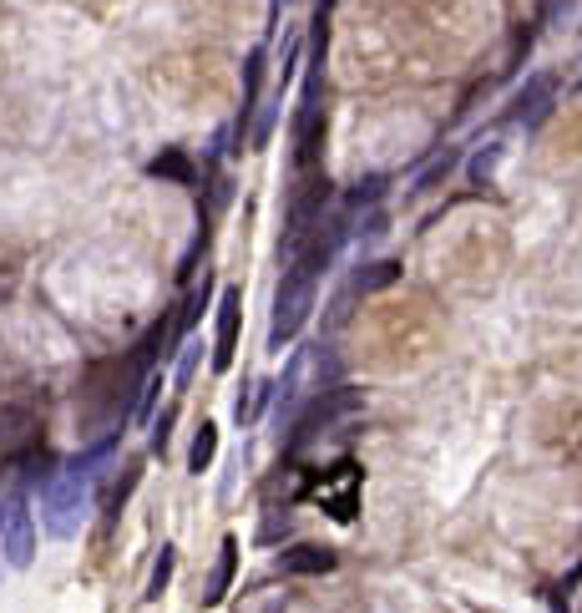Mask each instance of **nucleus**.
<instances>
[{
    "mask_svg": "<svg viewBox=\"0 0 582 613\" xmlns=\"http://www.w3.org/2000/svg\"><path fill=\"white\" fill-rule=\"evenodd\" d=\"M87 512H92V492H87V477L81 472L66 467V472H51L41 482V522H46L51 538H76Z\"/></svg>",
    "mask_w": 582,
    "mask_h": 613,
    "instance_id": "f257e3e1",
    "label": "nucleus"
},
{
    "mask_svg": "<svg viewBox=\"0 0 582 613\" xmlns=\"http://www.w3.org/2000/svg\"><path fill=\"white\" fill-rule=\"evenodd\" d=\"M0 553H6L11 568H31L36 563V517H31L21 492H11L6 502H0Z\"/></svg>",
    "mask_w": 582,
    "mask_h": 613,
    "instance_id": "f03ea898",
    "label": "nucleus"
},
{
    "mask_svg": "<svg viewBox=\"0 0 582 613\" xmlns=\"http://www.w3.org/2000/svg\"><path fill=\"white\" fill-rule=\"evenodd\" d=\"M324 203H329V178H324V173H314V178L294 193V203H289V249H294V254L304 249L309 228H319V223H324Z\"/></svg>",
    "mask_w": 582,
    "mask_h": 613,
    "instance_id": "7ed1b4c3",
    "label": "nucleus"
},
{
    "mask_svg": "<svg viewBox=\"0 0 582 613\" xmlns=\"http://www.w3.org/2000/svg\"><path fill=\"white\" fill-rule=\"evenodd\" d=\"M319 142H324V107H319V71H309V92L299 102V117H294V158L299 168H309L319 158Z\"/></svg>",
    "mask_w": 582,
    "mask_h": 613,
    "instance_id": "20e7f679",
    "label": "nucleus"
},
{
    "mask_svg": "<svg viewBox=\"0 0 582 613\" xmlns=\"http://www.w3.org/2000/svg\"><path fill=\"white\" fill-rule=\"evenodd\" d=\"M238 325H243V289H223L218 299V330H213V370H228L238 355Z\"/></svg>",
    "mask_w": 582,
    "mask_h": 613,
    "instance_id": "39448f33",
    "label": "nucleus"
},
{
    "mask_svg": "<svg viewBox=\"0 0 582 613\" xmlns=\"http://www.w3.org/2000/svg\"><path fill=\"white\" fill-rule=\"evenodd\" d=\"M36 446H41V436H36V416L31 411H21V406L0 411V456H11V462H31Z\"/></svg>",
    "mask_w": 582,
    "mask_h": 613,
    "instance_id": "423d86ee",
    "label": "nucleus"
},
{
    "mask_svg": "<svg viewBox=\"0 0 582 613\" xmlns=\"http://www.w3.org/2000/svg\"><path fill=\"white\" fill-rule=\"evenodd\" d=\"M335 548H319V543H294L279 553V573H294V578H319V573H335Z\"/></svg>",
    "mask_w": 582,
    "mask_h": 613,
    "instance_id": "0eeeda50",
    "label": "nucleus"
},
{
    "mask_svg": "<svg viewBox=\"0 0 582 613\" xmlns=\"http://www.w3.org/2000/svg\"><path fill=\"white\" fill-rule=\"evenodd\" d=\"M552 97H557V82H552V76H532V82L517 92V122L522 127H542L547 122V112H552Z\"/></svg>",
    "mask_w": 582,
    "mask_h": 613,
    "instance_id": "6e6552de",
    "label": "nucleus"
},
{
    "mask_svg": "<svg viewBox=\"0 0 582 613\" xmlns=\"http://www.w3.org/2000/svg\"><path fill=\"white\" fill-rule=\"evenodd\" d=\"M233 573H238V538H223V543H218V563H213V573H208V583H203V608H218V603L228 598Z\"/></svg>",
    "mask_w": 582,
    "mask_h": 613,
    "instance_id": "1a4fd4ad",
    "label": "nucleus"
},
{
    "mask_svg": "<svg viewBox=\"0 0 582 613\" xmlns=\"http://www.w3.org/2000/svg\"><path fill=\"white\" fill-rule=\"evenodd\" d=\"M259 82H264V46H254L243 56V107H238V122H233V137L243 142L248 132V117L259 112Z\"/></svg>",
    "mask_w": 582,
    "mask_h": 613,
    "instance_id": "9d476101",
    "label": "nucleus"
},
{
    "mask_svg": "<svg viewBox=\"0 0 582 613\" xmlns=\"http://www.w3.org/2000/svg\"><path fill=\"white\" fill-rule=\"evenodd\" d=\"M147 173H152V178H162V183H178V188H193V183H198L193 158H188V152H178V147L157 152V158L147 163Z\"/></svg>",
    "mask_w": 582,
    "mask_h": 613,
    "instance_id": "9b49d317",
    "label": "nucleus"
},
{
    "mask_svg": "<svg viewBox=\"0 0 582 613\" xmlns=\"http://www.w3.org/2000/svg\"><path fill=\"white\" fill-rule=\"evenodd\" d=\"M213 456H218V426H213V421H203V426H198V436H193V451H188V472H193V477H203V472L213 467Z\"/></svg>",
    "mask_w": 582,
    "mask_h": 613,
    "instance_id": "f8f14e48",
    "label": "nucleus"
},
{
    "mask_svg": "<svg viewBox=\"0 0 582 613\" xmlns=\"http://www.w3.org/2000/svg\"><path fill=\"white\" fill-rule=\"evenodd\" d=\"M395 279H400V264H395V259L360 264V269H355V294H375V289H385V284H395Z\"/></svg>",
    "mask_w": 582,
    "mask_h": 613,
    "instance_id": "ddd939ff",
    "label": "nucleus"
},
{
    "mask_svg": "<svg viewBox=\"0 0 582 613\" xmlns=\"http://www.w3.org/2000/svg\"><path fill=\"white\" fill-rule=\"evenodd\" d=\"M173 568H178V548L162 543V553H157V563H152V578H147V593H142V598H162V593H168Z\"/></svg>",
    "mask_w": 582,
    "mask_h": 613,
    "instance_id": "4468645a",
    "label": "nucleus"
},
{
    "mask_svg": "<svg viewBox=\"0 0 582 613\" xmlns=\"http://www.w3.org/2000/svg\"><path fill=\"white\" fill-rule=\"evenodd\" d=\"M380 193H385V178H380V173H370V178H360V183L350 188L345 208L355 213V208H365V203H380Z\"/></svg>",
    "mask_w": 582,
    "mask_h": 613,
    "instance_id": "2eb2a0df",
    "label": "nucleus"
},
{
    "mask_svg": "<svg viewBox=\"0 0 582 613\" xmlns=\"http://www.w3.org/2000/svg\"><path fill=\"white\" fill-rule=\"evenodd\" d=\"M198 355H203V340H188V345H183V355H178V370H173V386H178V391H188V386H193Z\"/></svg>",
    "mask_w": 582,
    "mask_h": 613,
    "instance_id": "dca6fc26",
    "label": "nucleus"
},
{
    "mask_svg": "<svg viewBox=\"0 0 582 613\" xmlns=\"http://www.w3.org/2000/svg\"><path fill=\"white\" fill-rule=\"evenodd\" d=\"M451 168H456V147H446L441 158H436V163H431V168H426L421 178H415V188H410V193H426V188H436V183H441V178H446Z\"/></svg>",
    "mask_w": 582,
    "mask_h": 613,
    "instance_id": "f3484780",
    "label": "nucleus"
},
{
    "mask_svg": "<svg viewBox=\"0 0 582 613\" xmlns=\"http://www.w3.org/2000/svg\"><path fill=\"white\" fill-rule=\"evenodd\" d=\"M208 304V279H203V289H193L188 299H183V315H178V335H188L193 325H198V310Z\"/></svg>",
    "mask_w": 582,
    "mask_h": 613,
    "instance_id": "a211bd4d",
    "label": "nucleus"
},
{
    "mask_svg": "<svg viewBox=\"0 0 582 613\" xmlns=\"http://www.w3.org/2000/svg\"><path fill=\"white\" fill-rule=\"evenodd\" d=\"M173 421H178V406H168L157 421H152V456H162L168 451V441H173Z\"/></svg>",
    "mask_w": 582,
    "mask_h": 613,
    "instance_id": "6ab92c4d",
    "label": "nucleus"
},
{
    "mask_svg": "<svg viewBox=\"0 0 582 613\" xmlns=\"http://www.w3.org/2000/svg\"><path fill=\"white\" fill-rule=\"evenodd\" d=\"M496 163H502V142H491L486 152H476V158H471V178H476V183H486V178L496 173Z\"/></svg>",
    "mask_w": 582,
    "mask_h": 613,
    "instance_id": "aec40b11",
    "label": "nucleus"
},
{
    "mask_svg": "<svg viewBox=\"0 0 582 613\" xmlns=\"http://www.w3.org/2000/svg\"><path fill=\"white\" fill-rule=\"evenodd\" d=\"M274 117H279V107H264V112H259V127H254V152H264V147H269V137H274Z\"/></svg>",
    "mask_w": 582,
    "mask_h": 613,
    "instance_id": "412c9836",
    "label": "nucleus"
}]
</instances>
